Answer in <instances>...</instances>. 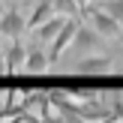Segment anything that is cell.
<instances>
[{
	"instance_id": "11",
	"label": "cell",
	"mask_w": 123,
	"mask_h": 123,
	"mask_svg": "<svg viewBox=\"0 0 123 123\" xmlns=\"http://www.w3.org/2000/svg\"><path fill=\"white\" fill-rule=\"evenodd\" d=\"M99 6H102V9H105L108 15H111L114 21L123 27V0H99Z\"/></svg>"
},
{
	"instance_id": "9",
	"label": "cell",
	"mask_w": 123,
	"mask_h": 123,
	"mask_svg": "<svg viewBox=\"0 0 123 123\" xmlns=\"http://www.w3.org/2000/svg\"><path fill=\"white\" fill-rule=\"evenodd\" d=\"M51 18H54V0H39L36 9L30 12V18H27V27L36 30V27H42L45 21H51Z\"/></svg>"
},
{
	"instance_id": "15",
	"label": "cell",
	"mask_w": 123,
	"mask_h": 123,
	"mask_svg": "<svg viewBox=\"0 0 123 123\" xmlns=\"http://www.w3.org/2000/svg\"><path fill=\"white\" fill-rule=\"evenodd\" d=\"M75 3H81V6H90V0H75Z\"/></svg>"
},
{
	"instance_id": "4",
	"label": "cell",
	"mask_w": 123,
	"mask_h": 123,
	"mask_svg": "<svg viewBox=\"0 0 123 123\" xmlns=\"http://www.w3.org/2000/svg\"><path fill=\"white\" fill-rule=\"evenodd\" d=\"M111 69H114V60L108 54H90V57H81L75 63L78 75H108Z\"/></svg>"
},
{
	"instance_id": "12",
	"label": "cell",
	"mask_w": 123,
	"mask_h": 123,
	"mask_svg": "<svg viewBox=\"0 0 123 123\" xmlns=\"http://www.w3.org/2000/svg\"><path fill=\"white\" fill-rule=\"evenodd\" d=\"M114 111L123 117V87H117V93H114Z\"/></svg>"
},
{
	"instance_id": "3",
	"label": "cell",
	"mask_w": 123,
	"mask_h": 123,
	"mask_svg": "<svg viewBox=\"0 0 123 123\" xmlns=\"http://www.w3.org/2000/svg\"><path fill=\"white\" fill-rule=\"evenodd\" d=\"M78 27H81V21H78V18H69V21H66V27L60 30V36L51 42V48H48V57H51V63H57V60L63 57V51L72 45V42H75Z\"/></svg>"
},
{
	"instance_id": "10",
	"label": "cell",
	"mask_w": 123,
	"mask_h": 123,
	"mask_svg": "<svg viewBox=\"0 0 123 123\" xmlns=\"http://www.w3.org/2000/svg\"><path fill=\"white\" fill-rule=\"evenodd\" d=\"M81 12H84V6L75 3V0H54V15H60V18H81Z\"/></svg>"
},
{
	"instance_id": "6",
	"label": "cell",
	"mask_w": 123,
	"mask_h": 123,
	"mask_svg": "<svg viewBox=\"0 0 123 123\" xmlns=\"http://www.w3.org/2000/svg\"><path fill=\"white\" fill-rule=\"evenodd\" d=\"M48 66H51V57L45 54V48H42V45H30L27 48L24 72H30V75H42V72H48Z\"/></svg>"
},
{
	"instance_id": "13",
	"label": "cell",
	"mask_w": 123,
	"mask_h": 123,
	"mask_svg": "<svg viewBox=\"0 0 123 123\" xmlns=\"http://www.w3.org/2000/svg\"><path fill=\"white\" fill-rule=\"evenodd\" d=\"M9 72V66H6V57H3V51H0V75H6Z\"/></svg>"
},
{
	"instance_id": "7",
	"label": "cell",
	"mask_w": 123,
	"mask_h": 123,
	"mask_svg": "<svg viewBox=\"0 0 123 123\" xmlns=\"http://www.w3.org/2000/svg\"><path fill=\"white\" fill-rule=\"evenodd\" d=\"M66 21H69V18H60V15H54L51 21H45L42 27H36V42H39V45H48V48H51V42L60 36V30L66 27Z\"/></svg>"
},
{
	"instance_id": "14",
	"label": "cell",
	"mask_w": 123,
	"mask_h": 123,
	"mask_svg": "<svg viewBox=\"0 0 123 123\" xmlns=\"http://www.w3.org/2000/svg\"><path fill=\"white\" fill-rule=\"evenodd\" d=\"M102 123H123V117H120V114H111V117H108V120H102Z\"/></svg>"
},
{
	"instance_id": "16",
	"label": "cell",
	"mask_w": 123,
	"mask_h": 123,
	"mask_svg": "<svg viewBox=\"0 0 123 123\" xmlns=\"http://www.w3.org/2000/svg\"><path fill=\"white\" fill-rule=\"evenodd\" d=\"M0 42H3V36H0Z\"/></svg>"
},
{
	"instance_id": "2",
	"label": "cell",
	"mask_w": 123,
	"mask_h": 123,
	"mask_svg": "<svg viewBox=\"0 0 123 123\" xmlns=\"http://www.w3.org/2000/svg\"><path fill=\"white\" fill-rule=\"evenodd\" d=\"M72 48H75L81 57H90V54H105V42H102V36L96 33L93 27H84V24L78 27Z\"/></svg>"
},
{
	"instance_id": "5",
	"label": "cell",
	"mask_w": 123,
	"mask_h": 123,
	"mask_svg": "<svg viewBox=\"0 0 123 123\" xmlns=\"http://www.w3.org/2000/svg\"><path fill=\"white\" fill-rule=\"evenodd\" d=\"M27 30V18L18 9H6L0 15V36L3 39H21V33Z\"/></svg>"
},
{
	"instance_id": "8",
	"label": "cell",
	"mask_w": 123,
	"mask_h": 123,
	"mask_svg": "<svg viewBox=\"0 0 123 123\" xmlns=\"http://www.w3.org/2000/svg\"><path fill=\"white\" fill-rule=\"evenodd\" d=\"M6 66H9V72H24V63H27V48H24V42L18 39H9V48H6Z\"/></svg>"
},
{
	"instance_id": "1",
	"label": "cell",
	"mask_w": 123,
	"mask_h": 123,
	"mask_svg": "<svg viewBox=\"0 0 123 123\" xmlns=\"http://www.w3.org/2000/svg\"><path fill=\"white\" fill-rule=\"evenodd\" d=\"M81 15L90 21L87 27H93L96 33L102 36V39H120V36H123V27L114 21L111 15H108L105 9H102L99 3H96V6H84V12H81Z\"/></svg>"
}]
</instances>
